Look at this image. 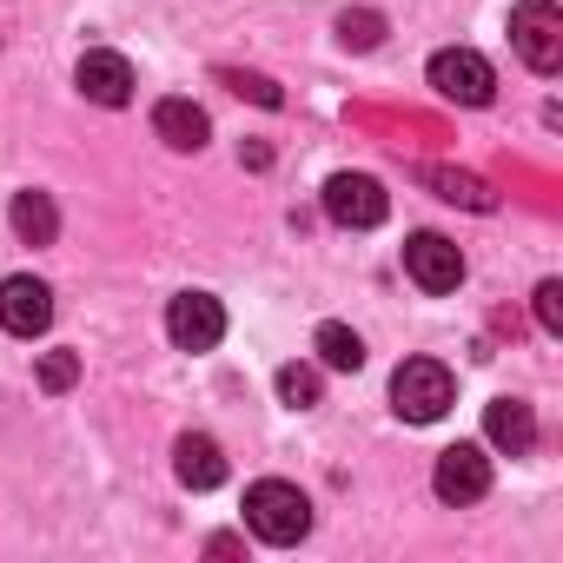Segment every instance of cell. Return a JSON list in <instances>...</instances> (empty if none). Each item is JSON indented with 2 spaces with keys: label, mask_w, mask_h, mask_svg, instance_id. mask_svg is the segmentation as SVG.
Returning <instances> with one entry per match:
<instances>
[{
  "label": "cell",
  "mask_w": 563,
  "mask_h": 563,
  "mask_svg": "<svg viewBox=\"0 0 563 563\" xmlns=\"http://www.w3.org/2000/svg\"><path fill=\"white\" fill-rule=\"evenodd\" d=\"M278 398H286L292 411H312L319 405V365H286L278 372Z\"/></svg>",
  "instance_id": "2e32d148"
},
{
  "label": "cell",
  "mask_w": 563,
  "mask_h": 563,
  "mask_svg": "<svg viewBox=\"0 0 563 563\" xmlns=\"http://www.w3.org/2000/svg\"><path fill=\"white\" fill-rule=\"evenodd\" d=\"M484 438H490L504 457H523V451L537 444V411H530L523 398H490V411H484Z\"/></svg>",
  "instance_id": "8fae6325"
},
{
  "label": "cell",
  "mask_w": 563,
  "mask_h": 563,
  "mask_svg": "<svg viewBox=\"0 0 563 563\" xmlns=\"http://www.w3.org/2000/svg\"><path fill=\"white\" fill-rule=\"evenodd\" d=\"M245 523H252L258 543H299L312 530V497L286 477H258L245 490Z\"/></svg>",
  "instance_id": "6da1fadb"
},
{
  "label": "cell",
  "mask_w": 563,
  "mask_h": 563,
  "mask_svg": "<svg viewBox=\"0 0 563 563\" xmlns=\"http://www.w3.org/2000/svg\"><path fill=\"white\" fill-rule=\"evenodd\" d=\"M385 212H391V199H385V186L372 173H332L325 179V219L332 225L372 232V225H385Z\"/></svg>",
  "instance_id": "5b68a950"
},
{
  "label": "cell",
  "mask_w": 563,
  "mask_h": 563,
  "mask_svg": "<svg viewBox=\"0 0 563 563\" xmlns=\"http://www.w3.org/2000/svg\"><path fill=\"white\" fill-rule=\"evenodd\" d=\"M173 471H179L186 490H212V484H225V451H219L206 431H186V438L173 444Z\"/></svg>",
  "instance_id": "7c38bea8"
},
{
  "label": "cell",
  "mask_w": 563,
  "mask_h": 563,
  "mask_svg": "<svg viewBox=\"0 0 563 563\" xmlns=\"http://www.w3.org/2000/svg\"><path fill=\"white\" fill-rule=\"evenodd\" d=\"M378 34H385V21H378V14H339V41H345V47H358V54H365V47H378Z\"/></svg>",
  "instance_id": "d6986e66"
},
{
  "label": "cell",
  "mask_w": 563,
  "mask_h": 563,
  "mask_svg": "<svg viewBox=\"0 0 563 563\" xmlns=\"http://www.w3.org/2000/svg\"><path fill=\"white\" fill-rule=\"evenodd\" d=\"M34 378H41V391H74L80 385V358L74 352H41V365H34Z\"/></svg>",
  "instance_id": "ac0fdd59"
},
{
  "label": "cell",
  "mask_w": 563,
  "mask_h": 563,
  "mask_svg": "<svg viewBox=\"0 0 563 563\" xmlns=\"http://www.w3.org/2000/svg\"><path fill=\"white\" fill-rule=\"evenodd\" d=\"M510 47L543 80L563 67V8H556V0H517V8H510Z\"/></svg>",
  "instance_id": "7a4b0ae2"
},
{
  "label": "cell",
  "mask_w": 563,
  "mask_h": 563,
  "mask_svg": "<svg viewBox=\"0 0 563 563\" xmlns=\"http://www.w3.org/2000/svg\"><path fill=\"white\" fill-rule=\"evenodd\" d=\"M405 272H411V286L418 292H457L464 286V252L444 239V232H411L405 239Z\"/></svg>",
  "instance_id": "8992f818"
},
{
  "label": "cell",
  "mask_w": 563,
  "mask_h": 563,
  "mask_svg": "<svg viewBox=\"0 0 563 563\" xmlns=\"http://www.w3.org/2000/svg\"><path fill=\"white\" fill-rule=\"evenodd\" d=\"M431 186H438V199H451V206H490V192H484V179H471V173H424Z\"/></svg>",
  "instance_id": "e0dca14e"
},
{
  "label": "cell",
  "mask_w": 563,
  "mask_h": 563,
  "mask_svg": "<svg viewBox=\"0 0 563 563\" xmlns=\"http://www.w3.org/2000/svg\"><path fill=\"white\" fill-rule=\"evenodd\" d=\"M8 219H14L21 245H54V239H60V206H54V192H14Z\"/></svg>",
  "instance_id": "5bb4252c"
},
{
  "label": "cell",
  "mask_w": 563,
  "mask_h": 563,
  "mask_svg": "<svg viewBox=\"0 0 563 563\" xmlns=\"http://www.w3.org/2000/svg\"><path fill=\"white\" fill-rule=\"evenodd\" d=\"M225 80H232V93H252L258 107H278V100H286V93H278L272 80H258V74H225Z\"/></svg>",
  "instance_id": "44dd1931"
},
{
  "label": "cell",
  "mask_w": 563,
  "mask_h": 563,
  "mask_svg": "<svg viewBox=\"0 0 563 563\" xmlns=\"http://www.w3.org/2000/svg\"><path fill=\"white\" fill-rule=\"evenodd\" d=\"M312 352H319V365H325V372H358V365H365V339H358L352 325H339V319H325V325H319Z\"/></svg>",
  "instance_id": "9a60e30c"
},
{
  "label": "cell",
  "mask_w": 563,
  "mask_h": 563,
  "mask_svg": "<svg viewBox=\"0 0 563 563\" xmlns=\"http://www.w3.org/2000/svg\"><path fill=\"white\" fill-rule=\"evenodd\" d=\"M0 325H8L14 339H41V332L54 325V292L41 286L34 272L0 278Z\"/></svg>",
  "instance_id": "ba28073f"
},
{
  "label": "cell",
  "mask_w": 563,
  "mask_h": 563,
  "mask_svg": "<svg viewBox=\"0 0 563 563\" xmlns=\"http://www.w3.org/2000/svg\"><path fill=\"white\" fill-rule=\"evenodd\" d=\"M537 325L550 339H563V286H556V278H543V286H537Z\"/></svg>",
  "instance_id": "ffe728a7"
},
{
  "label": "cell",
  "mask_w": 563,
  "mask_h": 563,
  "mask_svg": "<svg viewBox=\"0 0 563 563\" xmlns=\"http://www.w3.org/2000/svg\"><path fill=\"white\" fill-rule=\"evenodd\" d=\"M153 133H159L173 153H199L212 126H206V113H199L186 93H173V100H159V107H153Z\"/></svg>",
  "instance_id": "4fadbf2b"
},
{
  "label": "cell",
  "mask_w": 563,
  "mask_h": 563,
  "mask_svg": "<svg viewBox=\"0 0 563 563\" xmlns=\"http://www.w3.org/2000/svg\"><path fill=\"white\" fill-rule=\"evenodd\" d=\"M74 87H80L93 107H126V100H133V60L113 54V47H93V54H80Z\"/></svg>",
  "instance_id": "30bf717a"
},
{
  "label": "cell",
  "mask_w": 563,
  "mask_h": 563,
  "mask_svg": "<svg viewBox=\"0 0 563 563\" xmlns=\"http://www.w3.org/2000/svg\"><path fill=\"white\" fill-rule=\"evenodd\" d=\"M166 339H173L179 352H212V345L225 339V306H219L212 292H179V299H166Z\"/></svg>",
  "instance_id": "52a82bcc"
},
{
  "label": "cell",
  "mask_w": 563,
  "mask_h": 563,
  "mask_svg": "<svg viewBox=\"0 0 563 563\" xmlns=\"http://www.w3.org/2000/svg\"><path fill=\"white\" fill-rule=\"evenodd\" d=\"M431 490H438L444 504H477V497L490 490V457H484V444H451V451H438Z\"/></svg>",
  "instance_id": "9c48e42d"
},
{
  "label": "cell",
  "mask_w": 563,
  "mask_h": 563,
  "mask_svg": "<svg viewBox=\"0 0 563 563\" xmlns=\"http://www.w3.org/2000/svg\"><path fill=\"white\" fill-rule=\"evenodd\" d=\"M451 398H457V385H451V372L438 358H405L391 372V411L405 424H438L451 411Z\"/></svg>",
  "instance_id": "3957f363"
},
{
  "label": "cell",
  "mask_w": 563,
  "mask_h": 563,
  "mask_svg": "<svg viewBox=\"0 0 563 563\" xmlns=\"http://www.w3.org/2000/svg\"><path fill=\"white\" fill-rule=\"evenodd\" d=\"M424 74H431V93L451 107H490L497 100V74L477 47H444V54H431Z\"/></svg>",
  "instance_id": "277c9868"
}]
</instances>
